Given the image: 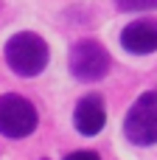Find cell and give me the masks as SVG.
<instances>
[{"mask_svg": "<svg viewBox=\"0 0 157 160\" xmlns=\"http://www.w3.org/2000/svg\"><path fill=\"white\" fill-rule=\"evenodd\" d=\"M3 56H6V65L17 73V76H39L48 62H51V48L48 42L34 34V31H17L14 37H8L6 48H3Z\"/></svg>", "mask_w": 157, "mask_h": 160, "instance_id": "cell-1", "label": "cell"}, {"mask_svg": "<svg viewBox=\"0 0 157 160\" xmlns=\"http://www.w3.org/2000/svg\"><path fill=\"white\" fill-rule=\"evenodd\" d=\"M124 135L135 146L157 143V90H146L124 118Z\"/></svg>", "mask_w": 157, "mask_h": 160, "instance_id": "cell-2", "label": "cell"}, {"mask_svg": "<svg viewBox=\"0 0 157 160\" xmlns=\"http://www.w3.org/2000/svg\"><path fill=\"white\" fill-rule=\"evenodd\" d=\"M39 124L37 107L20 96V93H6L0 96V135L6 138H28Z\"/></svg>", "mask_w": 157, "mask_h": 160, "instance_id": "cell-3", "label": "cell"}, {"mask_svg": "<svg viewBox=\"0 0 157 160\" xmlns=\"http://www.w3.org/2000/svg\"><path fill=\"white\" fill-rule=\"evenodd\" d=\"M67 65H70V73L79 82H98L110 73V53L96 39H79L70 48Z\"/></svg>", "mask_w": 157, "mask_h": 160, "instance_id": "cell-4", "label": "cell"}, {"mask_svg": "<svg viewBox=\"0 0 157 160\" xmlns=\"http://www.w3.org/2000/svg\"><path fill=\"white\" fill-rule=\"evenodd\" d=\"M121 48L129 53H155L157 51V17H140L121 31Z\"/></svg>", "mask_w": 157, "mask_h": 160, "instance_id": "cell-5", "label": "cell"}, {"mask_svg": "<svg viewBox=\"0 0 157 160\" xmlns=\"http://www.w3.org/2000/svg\"><path fill=\"white\" fill-rule=\"evenodd\" d=\"M73 124H76L79 135H84V138L98 135V132L104 129V124H107V107H104V98H101L98 93L84 96V98L76 104V110H73Z\"/></svg>", "mask_w": 157, "mask_h": 160, "instance_id": "cell-6", "label": "cell"}, {"mask_svg": "<svg viewBox=\"0 0 157 160\" xmlns=\"http://www.w3.org/2000/svg\"><path fill=\"white\" fill-rule=\"evenodd\" d=\"M118 11H149L157 8V0H115Z\"/></svg>", "mask_w": 157, "mask_h": 160, "instance_id": "cell-7", "label": "cell"}, {"mask_svg": "<svg viewBox=\"0 0 157 160\" xmlns=\"http://www.w3.org/2000/svg\"><path fill=\"white\" fill-rule=\"evenodd\" d=\"M65 160H101V158H98V152H87V149H81V152H70Z\"/></svg>", "mask_w": 157, "mask_h": 160, "instance_id": "cell-8", "label": "cell"}]
</instances>
